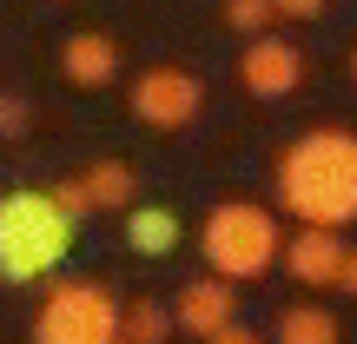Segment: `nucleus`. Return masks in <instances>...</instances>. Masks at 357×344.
<instances>
[{"label":"nucleus","instance_id":"nucleus-1","mask_svg":"<svg viewBox=\"0 0 357 344\" xmlns=\"http://www.w3.org/2000/svg\"><path fill=\"white\" fill-rule=\"evenodd\" d=\"M278 205L298 225H357V133L351 126H311L271 166Z\"/></svg>","mask_w":357,"mask_h":344},{"label":"nucleus","instance_id":"nucleus-2","mask_svg":"<svg viewBox=\"0 0 357 344\" xmlns=\"http://www.w3.org/2000/svg\"><path fill=\"white\" fill-rule=\"evenodd\" d=\"M73 245H79V218L53 192H7L0 199V278L7 285H33L60 271Z\"/></svg>","mask_w":357,"mask_h":344},{"label":"nucleus","instance_id":"nucleus-3","mask_svg":"<svg viewBox=\"0 0 357 344\" xmlns=\"http://www.w3.org/2000/svg\"><path fill=\"white\" fill-rule=\"evenodd\" d=\"M199 252H205V271H218V278H231V285L265 278V271L284 258L278 212H271V205H252V199L212 205L205 225H199Z\"/></svg>","mask_w":357,"mask_h":344},{"label":"nucleus","instance_id":"nucleus-4","mask_svg":"<svg viewBox=\"0 0 357 344\" xmlns=\"http://www.w3.org/2000/svg\"><path fill=\"white\" fill-rule=\"evenodd\" d=\"M113 338H119V298L106 278L53 285L33 318V344H113Z\"/></svg>","mask_w":357,"mask_h":344},{"label":"nucleus","instance_id":"nucleus-5","mask_svg":"<svg viewBox=\"0 0 357 344\" xmlns=\"http://www.w3.org/2000/svg\"><path fill=\"white\" fill-rule=\"evenodd\" d=\"M126 106H132V119H139L146 133H185L192 119L205 113V80L192 73V66L159 60V66H146V73L132 80Z\"/></svg>","mask_w":357,"mask_h":344},{"label":"nucleus","instance_id":"nucleus-6","mask_svg":"<svg viewBox=\"0 0 357 344\" xmlns=\"http://www.w3.org/2000/svg\"><path fill=\"white\" fill-rule=\"evenodd\" d=\"M238 87L252 93V100H291L298 87H305V47L284 33H252V47L238 53Z\"/></svg>","mask_w":357,"mask_h":344},{"label":"nucleus","instance_id":"nucleus-7","mask_svg":"<svg viewBox=\"0 0 357 344\" xmlns=\"http://www.w3.org/2000/svg\"><path fill=\"white\" fill-rule=\"evenodd\" d=\"M172 318H178V331H185V338H199V344H205L218 324H231V318H238V285H231V278H218V271H205V278L178 285Z\"/></svg>","mask_w":357,"mask_h":344},{"label":"nucleus","instance_id":"nucleus-8","mask_svg":"<svg viewBox=\"0 0 357 344\" xmlns=\"http://www.w3.org/2000/svg\"><path fill=\"white\" fill-rule=\"evenodd\" d=\"M60 73L73 80L79 93L113 87V80H119V47H113V33H73V40L60 47Z\"/></svg>","mask_w":357,"mask_h":344},{"label":"nucleus","instance_id":"nucleus-9","mask_svg":"<svg viewBox=\"0 0 357 344\" xmlns=\"http://www.w3.org/2000/svg\"><path fill=\"white\" fill-rule=\"evenodd\" d=\"M337 258H344V239L331 225H305L291 245H284V271L298 285H337Z\"/></svg>","mask_w":357,"mask_h":344},{"label":"nucleus","instance_id":"nucleus-10","mask_svg":"<svg viewBox=\"0 0 357 344\" xmlns=\"http://www.w3.org/2000/svg\"><path fill=\"white\" fill-rule=\"evenodd\" d=\"M126 252L132 258H172L178 252V212L172 205H126Z\"/></svg>","mask_w":357,"mask_h":344},{"label":"nucleus","instance_id":"nucleus-11","mask_svg":"<svg viewBox=\"0 0 357 344\" xmlns=\"http://www.w3.org/2000/svg\"><path fill=\"white\" fill-rule=\"evenodd\" d=\"M265 338L271 344H344V324H337L324 305H284Z\"/></svg>","mask_w":357,"mask_h":344},{"label":"nucleus","instance_id":"nucleus-12","mask_svg":"<svg viewBox=\"0 0 357 344\" xmlns=\"http://www.w3.org/2000/svg\"><path fill=\"white\" fill-rule=\"evenodd\" d=\"M79 179H86L93 212H126V205H132V192H139V172H132V159H93Z\"/></svg>","mask_w":357,"mask_h":344},{"label":"nucleus","instance_id":"nucleus-13","mask_svg":"<svg viewBox=\"0 0 357 344\" xmlns=\"http://www.w3.org/2000/svg\"><path fill=\"white\" fill-rule=\"evenodd\" d=\"M172 331H178V318L166 298H132L119 311V338H132V344H172Z\"/></svg>","mask_w":357,"mask_h":344},{"label":"nucleus","instance_id":"nucleus-14","mask_svg":"<svg viewBox=\"0 0 357 344\" xmlns=\"http://www.w3.org/2000/svg\"><path fill=\"white\" fill-rule=\"evenodd\" d=\"M218 20L252 40V33H265V27L278 20V7H271V0H218Z\"/></svg>","mask_w":357,"mask_h":344},{"label":"nucleus","instance_id":"nucleus-15","mask_svg":"<svg viewBox=\"0 0 357 344\" xmlns=\"http://www.w3.org/2000/svg\"><path fill=\"white\" fill-rule=\"evenodd\" d=\"M26 133H33V100L0 93V140H26Z\"/></svg>","mask_w":357,"mask_h":344},{"label":"nucleus","instance_id":"nucleus-16","mask_svg":"<svg viewBox=\"0 0 357 344\" xmlns=\"http://www.w3.org/2000/svg\"><path fill=\"white\" fill-rule=\"evenodd\" d=\"M53 199H60L66 205V212H73V218H93V199H86V179H79V172H66V179H53Z\"/></svg>","mask_w":357,"mask_h":344},{"label":"nucleus","instance_id":"nucleus-17","mask_svg":"<svg viewBox=\"0 0 357 344\" xmlns=\"http://www.w3.org/2000/svg\"><path fill=\"white\" fill-rule=\"evenodd\" d=\"M205 344H271V338H265V331H252V324H238V318H231V324H218V331L205 338Z\"/></svg>","mask_w":357,"mask_h":344},{"label":"nucleus","instance_id":"nucleus-18","mask_svg":"<svg viewBox=\"0 0 357 344\" xmlns=\"http://www.w3.org/2000/svg\"><path fill=\"white\" fill-rule=\"evenodd\" d=\"M271 7H278V20H318L331 0H271Z\"/></svg>","mask_w":357,"mask_h":344},{"label":"nucleus","instance_id":"nucleus-19","mask_svg":"<svg viewBox=\"0 0 357 344\" xmlns=\"http://www.w3.org/2000/svg\"><path fill=\"white\" fill-rule=\"evenodd\" d=\"M337 292L357 298V245H344V258H337Z\"/></svg>","mask_w":357,"mask_h":344},{"label":"nucleus","instance_id":"nucleus-20","mask_svg":"<svg viewBox=\"0 0 357 344\" xmlns=\"http://www.w3.org/2000/svg\"><path fill=\"white\" fill-rule=\"evenodd\" d=\"M351 80H357V47H351Z\"/></svg>","mask_w":357,"mask_h":344}]
</instances>
